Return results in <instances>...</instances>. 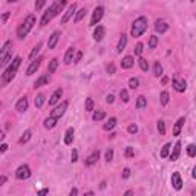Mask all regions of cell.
Masks as SVG:
<instances>
[{
    "instance_id": "1",
    "label": "cell",
    "mask_w": 196,
    "mask_h": 196,
    "mask_svg": "<svg viewBox=\"0 0 196 196\" xmlns=\"http://www.w3.org/2000/svg\"><path fill=\"white\" fill-rule=\"evenodd\" d=\"M66 0H57V2H54L52 5H51V8L43 14V17H41V20H40V25L41 26H45V25H48L51 20H52L57 14H60L61 11H63V8L66 6Z\"/></svg>"
},
{
    "instance_id": "2",
    "label": "cell",
    "mask_w": 196,
    "mask_h": 196,
    "mask_svg": "<svg viewBox=\"0 0 196 196\" xmlns=\"http://www.w3.org/2000/svg\"><path fill=\"white\" fill-rule=\"evenodd\" d=\"M22 65V58L20 57H16L14 60H12V63L5 69V72H3V75H2V83L3 84H8L14 77H16V74H17V69L18 66Z\"/></svg>"
},
{
    "instance_id": "3",
    "label": "cell",
    "mask_w": 196,
    "mask_h": 196,
    "mask_svg": "<svg viewBox=\"0 0 196 196\" xmlns=\"http://www.w3.org/2000/svg\"><path fill=\"white\" fill-rule=\"evenodd\" d=\"M36 25V16L34 14H31V16H28V17L25 18V22L22 23V25H18L17 28V37L18 38H25V37L28 36V32L32 29V26Z\"/></svg>"
},
{
    "instance_id": "4",
    "label": "cell",
    "mask_w": 196,
    "mask_h": 196,
    "mask_svg": "<svg viewBox=\"0 0 196 196\" xmlns=\"http://www.w3.org/2000/svg\"><path fill=\"white\" fill-rule=\"evenodd\" d=\"M147 29V18L141 16V17H138L133 23H132V31H130V34L132 37H140L144 34V31Z\"/></svg>"
},
{
    "instance_id": "5",
    "label": "cell",
    "mask_w": 196,
    "mask_h": 196,
    "mask_svg": "<svg viewBox=\"0 0 196 196\" xmlns=\"http://www.w3.org/2000/svg\"><path fill=\"white\" fill-rule=\"evenodd\" d=\"M103 14H104V8H103V6H97V8L93 9V12H92L90 25H92V26L98 25V23H100V20L103 18Z\"/></svg>"
},
{
    "instance_id": "6",
    "label": "cell",
    "mask_w": 196,
    "mask_h": 196,
    "mask_svg": "<svg viewBox=\"0 0 196 196\" xmlns=\"http://www.w3.org/2000/svg\"><path fill=\"white\" fill-rule=\"evenodd\" d=\"M29 176H31V169H29V165H26V164L20 165L17 170H16V178L17 179H28Z\"/></svg>"
},
{
    "instance_id": "7",
    "label": "cell",
    "mask_w": 196,
    "mask_h": 196,
    "mask_svg": "<svg viewBox=\"0 0 196 196\" xmlns=\"http://www.w3.org/2000/svg\"><path fill=\"white\" fill-rule=\"evenodd\" d=\"M68 104H69L68 101H63V103H61L60 106H57V107H55V109L52 110V112H51V117L60 118V117H61V115H63V113L66 112V109H68Z\"/></svg>"
},
{
    "instance_id": "8",
    "label": "cell",
    "mask_w": 196,
    "mask_h": 196,
    "mask_svg": "<svg viewBox=\"0 0 196 196\" xmlns=\"http://www.w3.org/2000/svg\"><path fill=\"white\" fill-rule=\"evenodd\" d=\"M75 12H77V3H72L71 6L68 8V11L65 12V16L61 17V23H63V25H65V23H68V22H69V18H71Z\"/></svg>"
},
{
    "instance_id": "9",
    "label": "cell",
    "mask_w": 196,
    "mask_h": 196,
    "mask_svg": "<svg viewBox=\"0 0 196 196\" xmlns=\"http://www.w3.org/2000/svg\"><path fill=\"white\" fill-rule=\"evenodd\" d=\"M172 84H173L175 90H178V92H184V90L187 89V83H185V80H181V78H173Z\"/></svg>"
},
{
    "instance_id": "10",
    "label": "cell",
    "mask_w": 196,
    "mask_h": 196,
    "mask_svg": "<svg viewBox=\"0 0 196 196\" xmlns=\"http://www.w3.org/2000/svg\"><path fill=\"white\" fill-rule=\"evenodd\" d=\"M172 185H173L175 190H181L182 189V179H181V175H179L178 172H175L172 175Z\"/></svg>"
},
{
    "instance_id": "11",
    "label": "cell",
    "mask_w": 196,
    "mask_h": 196,
    "mask_svg": "<svg viewBox=\"0 0 196 196\" xmlns=\"http://www.w3.org/2000/svg\"><path fill=\"white\" fill-rule=\"evenodd\" d=\"M40 65H41V58H34L32 60V63L29 65V68L26 69V75H32L34 72H37V69L40 68Z\"/></svg>"
},
{
    "instance_id": "12",
    "label": "cell",
    "mask_w": 196,
    "mask_h": 196,
    "mask_svg": "<svg viewBox=\"0 0 196 196\" xmlns=\"http://www.w3.org/2000/svg\"><path fill=\"white\" fill-rule=\"evenodd\" d=\"M98 160H100V152L95 150V152H92L89 156L86 158V162H84V164H86L88 167H90V165H93L95 162H98Z\"/></svg>"
},
{
    "instance_id": "13",
    "label": "cell",
    "mask_w": 196,
    "mask_h": 196,
    "mask_svg": "<svg viewBox=\"0 0 196 196\" xmlns=\"http://www.w3.org/2000/svg\"><path fill=\"white\" fill-rule=\"evenodd\" d=\"M26 109H28V98H26V97H22L17 101V104H16V110L20 112V113H23Z\"/></svg>"
},
{
    "instance_id": "14",
    "label": "cell",
    "mask_w": 196,
    "mask_h": 196,
    "mask_svg": "<svg viewBox=\"0 0 196 196\" xmlns=\"http://www.w3.org/2000/svg\"><path fill=\"white\" fill-rule=\"evenodd\" d=\"M58 38H60V32H58V31H55V32H52V34H51L49 40H48V48H49V49H54V48L57 46V43H58Z\"/></svg>"
},
{
    "instance_id": "15",
    "label": "cell",
    "mask_w": 196,
    "mask_h": 196,
    "mask_svg": "<svg viewBox=\"0 0 196 196\" xmlns=\"http://www.w3.org/2000/svg\"><path fill=\"white\" fill-rule=\"evenodd\" d=\"M12 52V41H6L5 45H3V48H2V51H0V60H3L8 54Z\"/></svg>"
},
{
    "instance_id": "16",
    "label": "cell",
    "mask_w": 196,
    "mask_h": 196,
    "mask_svg": "<svg viewBox=\"0 0 196 196\" xmlns=\"http://www.w3.org/2000/svg\"><path fill=\"white\" fill-rule=\"evenodd\" d=\"M49 83V74H45V75H41L40 78H37V81L34 83V88H41V86H45V84H48Z\"/></svg>"
},
{
    "instance_id": "17",
    "label": "cell",
    "mask_w": 196,
    "mask_h": 196,
    "mask_svg": "<svg viewBox=\"0 0 196 196\" xmlns=\"http://www.w3.org/2000/svg\"><path fill=\"white\" fill-rule=\"evenodd\" d=\"M104 28L101 26V25H98L97 28H95V31H93V38L97 40V41H101L103 40V37H104Z\"/></svg>"
},
{
    "instance_id": "18",
    "label": "cell",
    "mask_w": 196,
    "mask_h": 196,
    "mask_svg": "<svg viewBox=\"0 0 196 196\" xmlns=\"http://www.w3.org/2000/svg\"><path fill=\"white\" fill-rule=\"evenodd\" d=\"M155 31L160 32V34H162V32L169 31V25H167L165 22H162V20H158V22L155 23Z\"/></svg>"
},
{
    "instance_id": "19",
    "label": "cell",
    "mask_w": 196,
    "mask_h": 196,
    "mask_svg": "<svg viewBox=\"0 0 196 196\" xmlns=\"http://www.w3.org/2000/svg\"><path fill=\"white\" fill-rule=\"evenodd\" d=\"M61 95H63V90H61V89L55 90L52 95H51V98H49V106H54V104H55V103L61 98Z\"/></svg>"
},
{
    "instance_id": "20",
    "label": "cell",
    "mask_w": 196,
    "mask_h": 196,
    "mask_svg": "<svg viewBox=\"0 0 196 196\" xmlns=\"http://www.w3.org/2000/svg\"><path fill=\"white\" fill-rule=\"evenodd\" d=\"M179 153H181V141H176V144L173 146V152H172V155H170V160L176 161L179 158Z\"/></svg>"
},
{
    "instance_id": "21",
    "label": "cell",
    "mask_w": 196,
    "mask_h": 196,
    "mask_svg": "<svg viewBox=\"0 0 196 196\" xmlns=\"http://www.w3.org/2000/svg\"><path fill=\"white\" fill-rule=\"evenodd\" d=\"M133 57H130V55H127V57H124L123 58V61H121V68L123 69H130L132 66H133Z\"/></svg>"
},
{
    "instance_id": "22",
    "label": "cell",
    "mask_w": 196,
    "mask_h": 196,
    "mask_svg": "<svg viewBox=\"0 0 196 196\" xmlns=\"http://www.w3.org/2000/svg\"><path fill=\"white\" fill-rule=\"evenodd\" d=\"M126 45H127V36L126 34H123V36L120 37V41H118V46H117V52L121 54L123 51H124Z\"/></svg>"
},
{
    "instance_id": "23",
    "label": "cell",
    "mask_w": 196,
    "mask_h": 196,
    "mask_svg": "<svg viewBox=\"0 0 196 196\" xmlns=\"http://www.w3.org/2000/svg\"><path fill=\"white\" fill-rule=\"evenodd\" d=\"M74 55H75V48H69V49L66 51V55H65V63H66V65H71L72 61L75 60Z\"/></svg>"
},
{
    "instance_id": "24",
    "label": "cell",
    "mask_w": 196,
    "mask_h": 196,
    "mask_svg": "<svg viewBox=\"0 0 196 196\" xmlns=\"http://www.w3.org/2000/svg\"><path fill=\"white\" fill-rule=\"evenodd\" d=\"M184 123H185V120H184V117H181L178 121H176V124H175V127H173V135H176L178 136L179 133H181V129H182V126H184Z\"/></svg>"
},
{
    "instance_id": "25",
    "label": "cell",
    "mask_w": 196,
    "mask_h": 196,
    "mask_svg": "<svg viewBox=\"0 0 196 196\" xmlns=\"http://www.w3.org/2000/svg\"><path fill=\"white\" fill-rule=\"evenodd\" d=\"M57 120H58V118H55V117H49V118H46V120H45L43 126H45L46 129H52V127L57 126Z\"/></svg>"
},
{
    "instance_id": "26",
    "label": "cell",
    "mask_w": 196,
    "mask_h": 196,
    "mask_svg": "<svg viewBox=\"0 0 196 196\" xmlns=\"http://www.w3.org/2000/svg\"><path fill=\"white\" fill-rule=\"evenodd\" d=\"M74 133H75V132H74L72 127H69V129L66 130V133H65V144L69 146V144L72 143V140H74Z\"/></svg>"
},
{
    "instance_id": "27",
    "label": "cell",
    "mask_w": 196,
    "mask_h": 196,
    "mask_svg": "<svg viewBox=\"0 0 196 196\" xmlns=\"http://www.w3.org/2000/svg\"><path fill=\"white\" fill-rule=\"evenodd\" d=\"M115 126H117V118H113V117H112V118H109V120H107V123H104L103 129H104V130H112Z\"/></svg>"
},
{
    "instance_id": "28",
    "label": "cell",
    "mask_w": 196,
    "mask_h": 196,
    "mask_svg": "<svg viewBox=\"0 0 196 196\" xmlns=\"http://www.w3.org/2000/svg\"><path fill=\"white\" fill-rule=\"evenodd\" d=\"M57 68H58V60H57V58H52V60L49 61V66H48V72H49V74H54V72L57 71Z\"/></svg>"
},
{
    "instance_id": "29",
    "label": "cell",
    "mask_w": 196,
    "mask_h": 196,
    "mask_svg": "<svg viewBox=\"0 0 196 196\" xmlns=\"http://www.w3.org/2000/svg\"><path fill=\"white\" fill-rule=\"evenodd\" d=\"M160 98H161V104H162V106H165V104L169 103V100H170V95H169V92H167V90H162V92H161V95H160Z\"/></svg>"
},
{
    "instance_id": "30",
    "label": "cell",
    "mask_w": 196,
    "mask_h": 196,
    "mask_svg": "<svg viewBox=\"0 0 196 196\" xmlns=\"http://www.w3.org/2000/svg\"><path fill=\"white\" fill-rule=\"evenodd\" d=\"M29 140H31V130H26V132H23V135L20 136L18 143H20V144H25V143H28Z\"/></svg>"
},
{
    "instance_id": "31",
    "label": "cell",
    "mask_w": 196,
    "mask_h": 196,
    "mask_svg": "<svg viewBox=\"0 0 196 196\" xmlns=\"http://www.w3.org/2000/svg\"><path fill=\"white\" fill-rule=\"evenodd\" d=\"M153 75L155 77H161L162 75V66L160 65V61H155V65H153Z\"/></svg>"
},
{
    "instance_id": "32",
    "label": "cell",
    "mask_w": 196,
    "mask_h": 196,
    "mask_svg": "<svg viewBox=\"0 0 196 196\" xmlns=\"http://www.w3.org/2000/svg\"><path fill=\"white\" fill-rule=\"evenodd\" d=\"M147 106V98L146 97H138V100H136V109H144V107Z\"/></svg>"
},
{
    "instance_id": "33",
    "label": "cell",
    "mask_w": 196,
    "mask_h": 196,
    "mask_svg": "<svg viewBox=\"0 0 196 196\" xmlns=\"http://www.w3.org/2000/svg\"><path fill=\"white\" fill-rule=\"evenodd\" d=\"M40 49H41V43L38 41V43H37L36 46H34V49L31 51V54H29V58H31V60H34V58L37 57V54L40 52Z\"/></svg>"
},
{
    "instance_id": "34",
    "label": "cell",
    "mask_w": 196,
    "mask_h": 196,
    "mask_svg": "<svg viewBox=\"0 0 196 196\" xmlns=\"http://www.w3.org/2000/svg\"><path fill=\"white\" fill-rule=\"evenodd\" d=\"M170 149H172V144L170 143H167L164 147H162V150H161V158H167L169 156V152H170Z\"/></svg>"
},
{
    "instance_id": "35",
    "label": "cell",
    "mask_w": 196,
    "mask_h": 196,
    "mask_svg": "<svg viewBox=\"0 0 196 196\" xmlns=\"http://www.w3.org/2000/svg\"><path fill=\"white\" fill-rule=\"evenodd\" d=\"M104 117H106V113H104L103 110H97V112H93L92 120H93V121H100V120H103Z\"/></svg>"
},
{
    "instance_id": "36",
    "label": "cell",
    "mask_w": 196,
    "mask_h": 196,
    "mask_svg": "<svg viewBox=\"0 0 196 196\" xmlns=\"http://www.w3.org/2000/svg\"><path fill=\"white\" fill-rule=\"evenodd\" d=\"M86 16V8H83V9H80L78 12H77V16H75V18H74V22L75 23H78V22H81V18Z\"/></svg>"
},
{
    "instance_id": "37",
    "label": "cell",
    "mask_w": 196,
    "mask_h": 196,
    "mask_svg": "<svg viewBox=\"0 0 196 196\" xmlns=\"http://www.w3.org/2000/svg\"><path fill=\"white\" fill-rule=\"evenodd\" d=\"M43 103H45V95H43V93H38L36 97V107L40 109V107L43 106Z\"/></svg>"
},
{
    "instance_id": "38",
    "label": "cell",
    "mask_w": 196,
    "mask_h": 196,
    "mask_svg": "<svg viewBox=\"0 0 196 196\" xmlns=\"http://www.w3.org/2000/svg\"><path fill=\"white\" fill-rule=\"evenodd\" d=\"M156 46H158V37L152 36L150 37V40H149V48H150V49H155Z\"/></svg>"
},
{
    "instance_id": "39",
    "label": "cell",
    "mask_w": 196,
    "mask_h": 196,
    "mask_svg": "<svg viewBox=\"0 0 196 196\" xmlns=\"http://www.w3.org/2000/svg\"><path fill=\"white\" fill-rule=\"evenodd\" d=\"M138 63H140L141 71H144V72L149 71V63H147V60H146V58H140V60H138Z\"/></svg>"
},
{
    "instance_id": "40",
    "label": "cell",
    "mask_w": 196,
    "mask_h": 196,
    "mask_svg": "<svg viewBox=\"0 0 196 196\" xmlns=\"http://www.w3.org/2000/svg\"><path fill=\"white\" fill-rule=\"evenodd\" d=\"M187 155L189 156H196V146L195 144H189V147H187Z\"/></svg>"
},
{
    "instance_id": "41",
    "label": "cell",
    "mask_w": 196,
    "mask_h": 196,
    "mask_svg": "<svg viewBox=\"0 0 196 196\" xmlns=\"http://www.w3.org/2000/svg\"><path fill=\"white\" fill-rule=\"evenodd\" d=\"M138 86H140L138 78H130V80H129V88H130V89H136Z\"/></svg>"
},
{
    "instance_id": "42",
    "label": "cell",
    "mask_w": 196,
    "mask_h": 196,
    "mask_svg": "<svg viewBox=\"0 0 196 196\" xmlns=\"http://www.w3.org/2000/svg\"><path fill=\"white\" fill-rule=\"evenodd\" d=\"M84 107H86L88 112H92V110H93V100H92V98H86V104H84Z\"/></svg>"
},
{
    "instance_id": "43",
    "label": "cell",
    "mask_w": 196,
    "mask_h": 196,
    "mask_svg": "<svg viewBox=\"0 0 196 196\" xmlns=\"http://www.w3.org/2000/svg\"><path fill=\"white\" fill-rule=\"evenodd\" d=\"M158 132H160V135H165V123L164 121H158Z\"/></svg>"
},
{
    "instance_id": "44",
    "label": "cell",
    "mask_w": 196,
    "mask_h": 196,
    "mask_svg": "<svg viewBox=\"0 0 196 196\" xmlns=\"http://www.w3.org/2000/svg\"><path fill=\"white\" fill-rule=\"evenodd\" d=\"M120 98H121L124 103H127V101H129V92H127L126 89H123L121 92H120Z\"/></svg>"
},
{
    "instance_id": "45",
    "label": "cell",
    "mask_w": 196,
    "mask_h": 196,
    "mask_svg": "<svg viewBox=\"0 0 196 196\" xmlns=\"http://www.w3.org/2000/svg\"><path fill=\"white\" fill-rule=\"evenodd\" d=\"M45 3H46V0H36V9L37 11H40V9L45 6Z\"/></svg>"
},
{
    "instance_id": "46",
    "label": "cell",
    "mask_w": 196,
    "mask_h": 196,
    "mask_svg": "<svg viewBox=\"0 0 196 196\" xmlns=\"http://www.w3.org/2000/svg\"><path fill=\"white\" fill-rule=\"evenodd\" d=\"M143 54V43H138L135 46V55H141Z\"/></svg>"
},
{
    "instance_id": "47",
    "label": "cell",
    "mask_w": 196,
    "mask_h": 196,
    "mask_svg": "<svg viewBox=\"0 0 196 196\" xmlns=\"http://www.w3.org/2000/svg\"><path fill=\"white\" fill-rule=\"evenodd\" d=\"M127 130H129V133H136L138 132V126L136 124H130L127 127Z\"/></svg>"
},
{
    "instance_id": "48",
    "label": "cell",
    "mask_w": 196,
    "mask_h": 196,
    "mask_svg": "<svg viewBox=\"0 0 196 196\" xmlns=\"http://www.w3.org/2000/svg\"><path fill=\"white\" fill-rule=\"evenodd\" d=\"M133 155H135L133 149H132V147H127V149H126V156H127V158H132Z\"/></svg>"
},
{
    "instance_id": "49",
    "label": "cell",
    "mask_w": 196,
    "mask_h": 196,
    "mask_svg": "<svg viewBox=\"0 0 196 196\" xmlns=\"http://www.w3.org/2000/svg\"><path fill=\"white\" fill-rule=\"evenodd\" d=\"M112 158H113V150L109 149L106 152V161H112Z\"/></svg>"
},
{
    "instance_id": "50",
    "label": "cell",
    "mask_w": 196,
    "mask_h": 196,
    "mask_svg": "<svg viewBox=\"0 0 196 196\" xmlns=\"http://www.w3.org/2000/svg\"><path fill=\"white\" fill-rule=\"evenodd\" d=\"M121 176H123V178H129V176H130V169H124V170H123V173H121Z\"/></svg>"
},
{
    "instance_id": "51",
    "label": "cell",
    "mask_w": 196,
    "mask_h": 196,
    "mask_svg": "<svg viewBox=\"0 0 196 196\" xmlns=\"http://www.w3.org/2000/svg\"><path fill=\"white\" fill-rule=\"evenodd\" d=\"M106 101H107V103H109V104H112V103L115 101V97H113L112 93H109V95H107V97H106Z\"/></svg>"
},
{
    "instance_id": "52",
    "label": "cell",
    "mask_w": 196,
    "mask_h": 196,
    "mask_svg": "<svg viewBox=\"0 0 196 196\" xmlns=\"http://www.w3.org/2000/svg\"><path fill=\"white\" fill-rule=\"evenodd\" d=\"M81 57H83V52H81V51H78L77 55H75V60H74V61H75V63H78V61L81 60Z\"/></svg>"
},
{
    "instance_id": "53",
    "label": "cell",
    "mask_w": 196,
    "mask_h": 196,
    "mask_svg": "<svg viewBox=\"0 0 196 196\" xmlns=\"http://www.w3.org/2000/svg\"><path fill=\"white\" fill-rule=\"evenodd\" d=\"M71 158H72V162H75V161H77V158H78V152H77V150H72Z\"/></svg>"
},
{
    "instance_id": "54",
    "label": "cell",
    "mask_w": 196,
    "mask_h": 196,
    "mask_svg": "<svg viewBox=\"0 0 196 196\" xmlns=\"http://www.w3.org/2000/svg\"><path fill=\"white\" fill-rule=\"evenodd\" d=\"M107 72H109V74H115V66H113V65H109V66H107Z\"/></svg>"
},
{
    "instance_id": "55",
    "label": "cell",
    "mask_w": 196,
    "mask_h": 196,
    "mask_svg": "<svg viewBox=\"0 0 196 196\" xmlns=\"http://www.w3.org/2000/svg\"><path fill=\"white\" fill-rule=\"evenodd\" d=\"M0 150H2V153H5V152L8 150V146H6V144H2V146H0Z\"/></svg>"
},
{
    "instance_id": "56",
    "label": "cell",
    "mask_w": 196,
    "mask_h": 196,
    "mask_svg": "<svg viewBox=\"0 0 196 196\" xmlns=\"http://www.w3.org/2000/svg\"><path fill=\"white\" fill-rule=\"evenodd\" d=\"M48 192H49V190H48V189H41V190H40V192H38V195H46V193H48Z\"/></svg>"
},
{
    "instance_id": "57",
    "label": "cell",
    "mask_w": 196,
    "mask_h": 196,
    "mask_svg": "<svg viewBox=\"0 0 196 196\" xmlns=\"http://www.w3.org/2000/svg\"><path fill=\"white\" fill-rule=\"evenodd\" d=\"M69 195H71V196L78 195V190H77V189H72V190H71V193H69Z\"/></svg>"
},
{
    "instance_id": "58",
    "label": "cell",
    "mask_w": 196,
    "mask_h": 196,
    "mask_svg": "<svg viewBox=\"0 0 196 196\" xmlns=\"http://www.w3.org/2000/svg\"><path fill=\"white\" fill-rule=\"evenodd\" d=\"M8 17H9V12H5V14H3V17H2V20H3V22H6Z\"/></svg>"
},
{
    "instance_id": "59",
    "label": "cell",
    "mask_w": 196,
    "mask_h": 196,
    "mask_svg": "<svg viewBox=\"0 0 196 196\" xmlns=\"http://www.w3.org/2000/svg\"><path fill=\"white\" fill-rule=\"evenodd\" d=\"M6 182V176H0V185H3Z\"/></svg>"
},
{
    "instance_id": "60",
    "label": "cell",
    "mask_w": 196,
    "mask_h": 196,
    "mask_svg": "<svg viewBox=\"0 0 196 196\" xmlns=\"http://www.w3.org/2000/svg\"><path fill=\"white\" fill-rule=\"evenodd\" d=\"M124 195H126V196H130V195H133V192H132V190H127Z\"/></svg>"
},
{
    "instance_id": "61",
    "label": "cell",
    "mask_w": 196,
    "mask_h": 196,
    "mask_svg": "<svg viewBox=\"0 0 196 196\" xmlns=\"http://www.w3.org/2000/svg\"><path fill=\"white\" fill-rule=\"evenodd\" d=\"M192 176H193V178H196V165H195V169H193V172H192Z\"/></svg>"
},
{
    "instance_id": "62",
    "label": "cell",
    "mask_w": 196,
    "mask_h": 196,
    "mask_svg": "<svg viewBox=\"0 0 196 196\" xmlns=\"http://www.w3.org/2000/svg\"><path fill=\"white\" fill-rule=\"evenodd\" d=\"M8 2H9V3H12V2H18V0H8Z\"/></svg>"
},
{
    "instance_id": "63",
    "label": "cell",
    "mask_w": 196,
    "mask_h": 196,
    "mask_svg": "<svg viewBox=\"0 0 196 196\" xmlns=\"http://www.w3.org/2000/svg\"><path fill=\"white\" fill-rule=\"evenodd\" d=\"M190 2H193V0H190Z\"/></svg>"
}]
</instances>
